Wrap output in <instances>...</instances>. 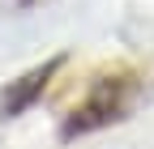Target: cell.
<instances>
[{
  "instance_id": "obj_1",
  "label": "cell",
  "mask_w": 154,
  "mask_h": 149,
  "mask_svg": "<svg viewBox=\"0 0 154 149\" xmlns=\"http://www.w3.org/2000/svg\"><path fill=\"white\" fill-rule=\"evenodd\" d=\"M137 98H141V77L133 68H116V72L94 77L90 89L82 94V102L69 107V115L60 119V141H77V136H90L99 128H111V124L128 119Z\"/></svg>"
},
{
  "instance_id": "obj_2",
  "label": "cell",
  "mask_w": 154,
  "mask_h": 149,
  "mask_svg": "<svg viewBox=\"0 0 154 149\" xmlns=\"http://www.w3.org/2000/svg\"><path fill=\"white\" fill-rule=\"evenodd\" d=\"M60 68H64V55H51V60L26 68L17 81H9L5 89H0V119H17V115H26V111L47 94V85L56 81V72H60Z\"/></svg>"
},
{
  "instance_id": "obj_3",
  "label": "cell",
  "mask_w": 154,
  "mask_h": 149,
  "mask_svg": "<svg viewBox=\"0 0 154 149\" xmlns=\"http://www.w3.org/2000/svg\"><path fill=\"white\" fill-rule=\"evenodd\" d=\"M9 9H34V4H43V0H5Z\"/></svg>"
}]
</instances>
